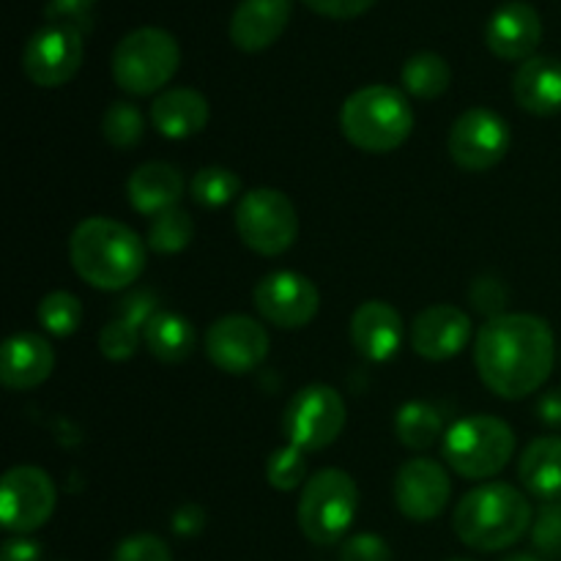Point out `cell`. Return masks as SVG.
Segmentation results:
<instances>
[{"instance_id": "1", "label": "cell", "mask_w": 561, "mask_h": 561, "mask_svg": "<svg viewBox=\"0 0 561 561\" xmlns=\"http://www.w3.org/2000/svg\"><path fill=\"white\" fill-rule=\"evenodd\" d=\"M557 359L553 332L529 312H504L480 329L474 365L482 383L504 400H520L548 381Z\"/></svg>"}, {"instance_id": "2", "label": "cell", "mask_w": 561, "mask_h": 561, "mask_svg": "<svg viewBox=\"0 0 561 561\" xmlns=\"http://www.w3.org/2000/svg\"><path fill=\"white\" fill-rule=\"evenodd\" d=\"M69 257L88 285L99 290H124L140 279L148 250L129 225L91 217L82 219L71 233Z\"/></svg>"}, {"instance_id": "3", "label": "cell", "mask_w": 561, "mask_h": 561, "mask_svg": "<svg viewBox=\"0 0 561 561\" xmlns=\"http://www.w3.org/2000/svg\"><path fill=\"white\" fill-rule=\"evenodd\" d=\"M531 526V504L524 493L504 482H488L466 493L455 507L453 529L474 551H504Z\"/></svg>"}, {"instance_id": "4", "label": "cell", "mask_w": 561, "mask_h": 561, "mask_svg": "<svg viewBox=\"0 0 561 561\" xmlns=\"http://www.w3.org/2000/svg\"><path fill=\"white\" fill-rule=\"evenodd\" d=\"M345 140L367 153H389L414 131V110L403 91L392 85H367L351 93L340 110Z\"/></svg>"}, {"instance_id": "5", "label": "cell", "mask_w": 561, "mask_h": 561, "mask_svg": "<svg viewBox=\"0 0 561 561\" xmlns=\"http://www.w3.org/2000/svg\"><path fill=\"white\" fill-rule=\"evenodd\" d=\"M181 66V47L164 27H137L126 33L113 53V80L131 96L162 91Z\"/></svg>"}, {"instance_id": "6", "label": "cell", "mask_w": 561, "mask_h": 561, "mask_svg": "<svg viewBox=\"0 0 561 561\" xmlns=\"http://www.w3.org/2000/svg\"><path fill=\"white\" fill-rule=\"evenodd\" d=\"M359 507V488L351 474L323 469L305 482L299 499V529L312 546H337L348 535Z\"/></svg>"}, {"instance_id": "7", "label": "cell", "mask_w": 561, "mask_h": 561, "mask_svg": "<svg viewBox=\"0 0 561 561\" xmlns=\"http://www.w3.org/2000/svg\"><path fill=\"white\" fill-rule=\"evenodd\" d=\"M513 453V427L491 414L466 416L444 436V458L466 480H491L504 471Z\"/></svg>"}, {"instance_id": "8", "label": "cell", "mask_w": 561, "mask_h": 561, "mask_svg": "<svg viewBox=\"0 0 561 561\" xmlns=\"http://www.w3.org/2000/svg\"><path fill=\"white\" fill-rule=\"evenodd\" d=\"M236 230L252 252L277 257L294 247L299 236V214L288 195L263 186L241 197L236 208Z\"/></svg>"}, {"instance_id": "9", "label": "cell", "mask_w": 561, "mask_h": 561, "mask_svg": "<svg viewBox=\"0 0 561 561\" xmlns=\"http://www.w3.org/2000/svg\"><path fill=\"white\" fill-rule=\"evenodd\" d=\"M345 420H348V411L337 389L327 383H310L299 389L285 405L283 431L288 444L299 447L301 453H321L329 444L337 442Z\"/></svg>"}, {"instance_id": "10", "label": "cell", "mask_w": 561, "mask_h": 561, "mask_svg": "<svg viewBox=\"0 0 561 561\" xmlns=\"http://www.w3.org/2000/svg\"><path fill=\"white\" fill-rule=\"evenodd\" d=\"M85 58L82 31L64 22H47L27 38L22 49V71L38 88H60L80 71Z\"/></svg>"}, {"instance_id": "11", "label": "cell", "mask_w": 561, "mask_h": 561, "mask_svg": "<svg viewBox=\"0 0 561 561\" xmlns=\"http://www.w3.org/2000/svg\"><path fill=\"white\" fill-rule=\"evenodd\" d=\"M55 502H58V493H55L53 480L47 471L36 466H16L5 471L0 482V520L5 531H14V535H31L42 529L53 518Z\"/></svg>"}, {"instance_id": "12", "label": "cell", "mask_w": 561, "mask_h": 561, "mask_svg": "<svg viewBox=\"0 0 561 561\" xmlns=\"http://www.w3.org/2000/svg\"><path fill=\"white\" fill-rule=\"evenodd\" d=\"M449 157L466 173H485L496 168L510 148V126L488 107H471L453 124Z\"/></svg>"}, {"instance_id": "13", "label": "cell", "mask_w": 561, "mask_h": 561, "mask_svg": "<svg viewBox=\"0 0 561 561\" xmlns=\"http://www.w3.org/2000/svg\"><path fill=\"white\" fill-rule=\"evenodd\" d=\"M206 354L211 365L230 376L257 370L268 356V334L255 318L225 316L206 332Z\"/></svg>"}, {"instance_id": "14", "label": "cell", "mask_w": 561, "mask_h": 561, "mask_svg": "<svg viewBox=\"0 0 561 561\" xmlns=\"http://www.w3.org/2000/svg\"><path fill=\"white\" fill-rule=\"evenodd\" d=\"M257 312L266 318L272 327L279 329H301L318 316L321 294L312 285L310 277L296 272H272L255 285Z\"/></svg>"}, {"instance_id": "15", "label": "cell", "mask_w": 561, "mask_h": 561, "mask_svg": "<svg viewBox=\"0 0 561 561\" xmlns=\"http://www.w3.org/2000/svg\"><path fill=\"white\" fill-rule=\"evenodd\" d=\"M453 496V482L442 463L427 458H411L394 477V504L416 524L438 518Z\"/></svg>"}, {"instance_id": "16", "label": "cell", "mask_w": 561, "mask_h": 561, "mask_svg": "<svg viewBox=\"0 0 561 561\" xmlns=\"http://www.w3.org/2000/svg\"><path fill=\"white\" fill-rule=\"evenodd\" d=\"M542 42V20L526 0H510L491 14L485 25V44L496 58L524 64L535 58Z\"/></svg>"}, {"instance_id": "17", "label": "cell", "mask_w": 561, "mask_h": 561, "mask_svg": "<svg viewBox=\"0 0 561 561\" xmlns=\"http://www.w3.org/2000/svg\"><path fill=\"white\" fill-rule=\"evenodd\" d=\"M471 340V318L460 307L431 305L411 327V345L427 362L458 356Z\"/></svg>"}, {"instance_id": "18", "label": "cell", "mask_w": 561, "mask_h": 561, "mask_svg": "<svg viewBox=\"0 0 561 561\" xmlns=\"http://www.w3.org/2000/svg\"><path fill=\"white\" fill-rule=\"evenodd\" d=\"M351 343L367 362H389L403 343L400 312L387 301H365L351 318Z\"/></svg>"}, {"instance_id": "19", "label": "cell", "mask_w": 561, "mask_h": 561, "mask_svg": "<svg viewBox=\"0 0 561 561\" xmlns=\"http://www.w3.org/2000/svg\"><path fill=\"white\" fill-rule=\"evenodd\" d=\"M55 354L53 345L33 332H20L3 343V356H0V381L5 389L14 392H27L36 389L53 376Z\"/></svg>"}, {"instance_id": "20", "label": "cell", "mask_w": 561, "mask_h": 561, "mask_svg": "<svg viewBox=\"0 0 561 561\" xmlns=\"http://www.w3.org/2000/svg\"><path fill=\"white\" fill-rule=\"evenodd\" d=\"M290 9V0H241L230 20V42L241 53H263L285 33Z\"/></svg>"}, {"instance_id": "21", "label": "cell", "mask_w": 561, "mask_h": 561, "mask_svg": "<svg viewBox=\"0 0 561 561\" xmlns=\"http://www.w3.org/2000/svg\"><path fill=\"white\" fill-rule=\"evenodd\" d=\"M513 96L531 115L561 113V60L548 55L524 60L513 77Z\"/></svg>"}, {"instance_id": "22", "label": "cell", "mask_w": 561, "mask_h": 561, "mask_svg": "<svg viewBox=\"0 0 561 561\" xmlns=\"http://www.w3.org/2000/svg\"><path fill=\"white\" fill-rule=\"evenodd\" d=\"M181 195H184V179H181L179 168L168 162L140 164L126 181V197H129L131 208L146 217H157V214L175 208Z\"/></svg>"}, {"instance_id": "23", "label": "cell", "mask_w": 561, "mask_h": 561, "mask_svg": "<svg viewBox=\"0 0 561 561\" xmlns=\"http://www.w3.org/2000/svg\"><path fill=\"white\" fill-rule=\"evenodd\" d=\"M151 121L157 131L170 140H186L206 129L208 102L192 88H170L153 99Z\"/></svg>"}, {"instance_id": "24", "label": "cell", "mask_w": 561, "mask_h": 561, "mask_svg": "<svg viewBox=\"0 0 561 561\" xmlns=\"http://www.w3.org/2000/svg\"><path fill=\"white\" fill-rule=\"evenodd\" d=\"M518 477L531 496L542 502L561 499V438H535L520 455Z\"/></svg>"}, {"instance_id": "25", "label": "cell", "mask_w": 561, "mask_h": 561, "mask_svg": "<svg viewBox=\"0 0 561 561\" xmlns=\"http://www.w3.org/2000/svg\"><path fill=\"white\" fill-rule=\"evenodd\" d=\"M142 343L164 365H181L192 356L197 343L195 327L179 312L159 310L142 329Z\"/></svg>"}, {"instance_id": "26", "label": "cell", "mask_w": 561, "mask_h": 561, "mask_svg": "<svg viewBox=\"0 0 561 561\" xmlns=\"http://www.w3.org/2000/svg\"><path fill=\"white\" fill-rule=\"evenodd\" d=\"M444 431V420L438 414L436 405L425 403V400H411L394 416V433H398L400 444L414 453L431 449L438 442Z\"/></svg>"}, {"instance_id": "27", "label": "cell", "mask_w": 561, "mask_h": 561, "mask_svg": "<svg viewBox=\"0 0 561 561\" xmlns=\"http://www.w3.org/2000/svg\"><path fill=\"white\" fill-rule=\"evenodd\" d=\"M403 85L416 99H438L453 82L449 64L438 53H414L403 64Z\"/></svg>"}, {"instance_id": "28", "label": "cell", "mask_w": 561, "mask_h": 561, "mask_svg": "<svg viewBox=\"0 0 561 561\" xmlns=\"http://www.w3.org/2000/svg\"><path fill=\"white\" fill-rule=\"evenodd\" d=\"M192 236H195V219L179 206L157 214L153 222L148 225V247L159 255H173V252L186 250Z\"/></svg>"}, {"instance_id": "29", "label": "cell", "mask_w": 561, "mask_h": 561, "mask_svg": "<svg viewBox=\"0 0 561 561\" xmlns=\"http://www.w3.org/2000/svg\"><path fill=\"white\" fill-rule=\"evenodd\" d=\"M38 323L55 337H69L82 323V301L69 290H53L38 301Z\"/></svg>"}, {"instance_id": "30", "label": "cell", "mask_w": 561, "mask_h": 561, "mask_svg": "<svg viewBox=\"0 0 561 561\" xmlns=\"http://www.w3.org/2000/svg\"><path fill=\"white\" fill-rule=\"evenodd\" d=\"M102 135L104 140L110 142L118 151H129L146 135V121H142V113L135 107V104L115 102L110 104L107 113L102 118Z\"/></svg>"}, {"instance_id": "31", "label": "cell", "mask_w": 561, "mask_h": 561, "mask_svg": "<svg viewBox=\"0 0 561 561\" xmlns=\"http://www.w3.org/2000/svg\"><path fill=\"white\" fill-rule=\"evenodd\" d=\"M241 190V179L228 168H203L197 170L190 184L192 201L206 208H219L233 201Z\"/></svg>"}, {"instance_id": "32", "label": "cell", "mask_w": 561, "mask_h": 561, "mask_svg": "<svg viewBox=\"0 0 561 561\" xmlns=\"http://www.w3.org/2000/svg\"><path fill=\"white\" fill-rule=\"evenodd\" d=\"M307 477L305 453L294 444L274 449L272 458L266 460V480L274 491H296Z\"/></svg>"}, {"instance_id": "33", "label": "cell", "mask_w": 561, "mask_h": 561, "mask_svg": "<svg viewBox=\"0 0 561 561\" xmlns=\"http://www.w3.org/2000/svg\"><path fill=\"white\" fill-rule=\"evenodd\" d=\"M531 542L546 559H561V499L542 502L537 520L531 524Z\"/></svg>"}, {"instance_id": "34", "label": "cell", "mask_w": 561, "mask_h": 561, "mask_svg": "<svg viewBox=\"0 0 561 561\" xmlns=\"http://www.w3.org/2000/svg\"><path fill=\"white\" fill-rule=\"evenodd\" d=\"M137 345H140V329L121 321V318H113V321L99 332V351H102L104 359L110 362L131 359V356L137 354Z\"/></svg>"}, {"instance_id": "35", "label": "cell", "mask_w": 561, "mask_h": 561, "mask_svg": "<svg viewBox=\"0 0 561 561\" xmlns=\"http://www.w3.org/2000/svg\"><path fill=\"white\" fill-rule=\"evenodd\" d=\"M113 561H173V551L162 537L135 535L118 542Z\"/></svg>"}, {"instance_id": "36", "label": "cell", "mask_w": 561, "mask_h": 561, "mask_svg": "<svg viewBox=\"0 0 561 561\" xmlns=\"http://www.w3.org/2000/svg\"><path fill=\"white\" fill-rule=\"evenodd\" d=\"M469 299L477 312H482V316H488V321H493V318L504 316V307H507L510 294L507 288H504L502 279L480 277L474 279V285H471Z\"/></svg>"}, {"instance_id": "37", "label": "cell", "mask_w": 561, "mask_h": 561, "mask_svg": "<svg viewBox=\"0 0 561 561\" xmlns=\"http://www.w3.org/2000/svg\"><path fill=\"white\" fill-rule=\"evenodd\" d=\"M157 294L148 288H131L124 299L118 301V316L121 321L131 323L135 329H146L148 321L157 316Z\"/></svg>"}, {"instance_id": "38", "label": "cell", "mask_w": 561, "mask_h": 561, "mask_svg": "<svg viewBox=\"0 0 561 561\" xmlns=\"http://www.w3.org/2000/svg\"><path fill=\"white\" fill-rule=\"evenodd\" d=\"M340 561H392V548L378 535H354L340 548Z\"/></svg>"}, {"instance_id": "39", "label": "cell", "mask_w": 561, "mask_h": 561, "mask_svg": "<svg viewBox=\"0 0 561 561\" xmlns=\"http://www.w3.org/2000/svg\"><path fill=\"white\" fill-rule=\"evenodd\" d=\"M96 0H49L44 16L47 22H64V25H75L77 31H91V11Z\"/></svg>"}, {"instance_id": "40", "label": "cell", "mask_w": 561, "mask_h": 561, "mask_svg": "<svg viewBox=\"0 0 561 561\" xmlns=\"http://www.w3.org/2000/svg\"><path fill=\"white\" fill-rule=\"evenodd\" d=\"M301 3L316 14L329 16V20H354V16L370 11L376 0H301Z\"/></svg>"}, {"instance_id": "41", "label": "cell", "mask_w": 561, "mask_h": 561, "mask_svg": "<svg viewBox=\"0 0 561 561\" xmlns=\"http://www.w3.org/2000/svg\"><path fill=\"white\" fill-rule=\"evenodd\" d=\"M203 526H206V513H203L197 504H184V507L175 510V515H173L175 535L195 537V535H201Z\"/></svg>"}, {"instance_id": "42", "label": "cell", "mask_w": 561, "mask_h": 561, "mask_svg": "<svg viewBox=\"0 0 561 561\" xmlns=\"http://www.w3.org/2000/svg\"><path fill=\"white\" fill-rule=\"evenodd\" d=\"M0 561H42V546L36 540H27L25 535L11 537L3 542Z\"/></svg>"}, {"instance_id": "43", "label": "cell", "mask_w": 561, "mask_h": 561, "mask_svg": "<svg viewBox=\"0 0 561 561\" xmlns=\"http://www.w3.org/2000/svg\"><path fill=\"white\" fill-rule=\"evenodd\" d=\"M537 416H540L542 425L561 431V387L548 389V392L540 394V400H537Z\"/></svg>"}, {"instance_id": "44", "label": "cell", "mask_w": 561, "mask_h": 561, "mask_svg": "<svg viewBox=\"0 0 561 561\" xmlns=\"http://www.w3.org/2000/svg\"><path fill=\"white\" fill-rule=\"evenodd\" d=\"M502 561H546V559L535 557V553H510V557H504Z\"/></svg>"}, {"instance_id": "45", "label": "cell", "mask_w": 561, "mask_h": 561, "mask_svg": "<svg viewBox=\"0 0 561 561\" xmlns=\"http://www.w3.org/2000/svg\"><path fill=\"white\" fill-rule=\"evenodd\" d=\"M449 561H471V559H449Z\"/></svg>"}]
</instances>
